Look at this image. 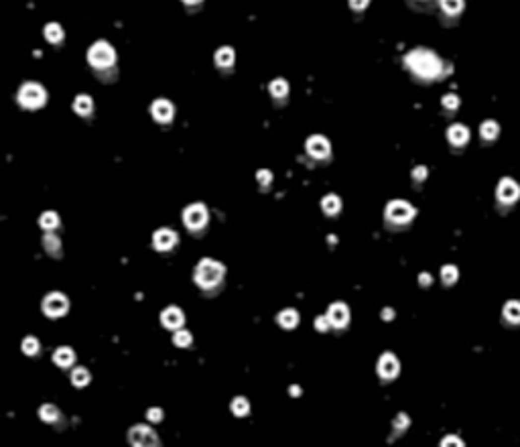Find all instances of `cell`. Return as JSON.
<instances>
[{
    "mask_svg": "<svg viewBox=\"0 0 520 447\" xmlns=\"http://www.w3.org/2000/svg\"><path fill=\"white\" fill-rule=\"evenodd\" d=\"M404 65L406 69L413 73V77L421 83H429V81H439L447 75V65L435 51L419 47L408 51L404 57Z\"/></svg>",
    "mask_w": 520,
    "mask_h": 447,
    "instance_id": "6da1fadb",
    "label": "cell"
},
{
    "mask_svg": "<svg viewBox=\"0 0 520 447\" xmlns=\"http://www.w3.org/2000/svg\"><path fill=\"white\" fill-rule=\"evenodd\" d=\"M224 279H226V266L213 258H201L193 270L195 285L205 293H213V291L222 289Z\"/></svg>",
    "mask_w": 520,
    "mask_h": 447,
    "instance_id": "7a4b0ae2",
    "label": "cell"
},
{
    "mask_svg": "<svg viewBox=\"0 0 520 447\" xmlns=\"http://www.w3.org/2000/svg\"><path fill=\"white\" fill-rule=\"evenodd\" d=\"M417 216V207L404 199H392L384 209V224L388 230H404Z\"/></svg>",
    "mask_w": 520,
    "mask_h": 447,
    "instance_id": "3957f363",
    "label": "cell"
},
{
    "mask_svg": "<svg viewBox=\"0 0 520 447\" xmlns=\"http://www.w3.org/2000/svg\"><path fill=\"white\" fill-rule=\"evenodd\" d=\"M520 199V185L512 177H502L496 187V207L506 214L510 207Z\"/></svg>",
    "mask_w": 520,
    "mask_h": 447,
    "instance_id": "277c9868",
    "label": "cell"
},
{
    "mask_svg": "<svg viewBox=\"0 0 520 447\" xmlns=\"http://www.w3.org/2000/svg\"><path fill=\"white\" fill-rule=\"evenodd\" d=\"M18 102H20V106H25V108L35 110V108H41V106L47 102V94L39 83L27 81L18 90Z\"/></svg>",
    "mask_w": 520,
    "mask_h": 447,
    "instance_id": "5b68a950",
    "label": "cell"
},
{
    "mask_svg": "<svg viewBox=\"0 0 520 447\" xmlns=\"http://www.w3.org/2000/svg\"><path fill=\"white\" fill-rule=\"evenodd\" d=\"M88 61L96 69H106L114 65L116 61V51L112 49L110 43H106V41H98V43L92 45V49L88 51Z\"/></svg>",
    "mask_w": 520,
    "mask_h": 447,
    "instance_id": "8992f818",
    "label": "cell"
},
{
    "mask_svg": "<svg viewBox=\"0 0 520 447\" xmlns=\"http://www.w3.org/2000/svg\"><path fill=\"white\" fill-rule=\"evenodd\" d=\"M376 374H378V380L382 382V384H388V382H392L394 378H398V374H400L398 358L392 352L380 354L378 364H376Z\"/></svg>",
    "mask_w": 520,
    "mask_h": 447,
    "instance_id": "52a82bcc",
    "label": "cell"
},
{
    "mask_svg": "<svg viewBox=\"0 0 520 447\" xmlns=\"http://www.w3.org/2000/svg\"><path fill=\"white\" fill-rule=\"evenodd\" d=\"M207 220H209V214L203 203H191L183 211V224L191 232H201L207 226Z\"/></svg>",
    "mask_w": 520,
    "mask_h": 447,
    "instance_id": "ba28073f",
    "label": "cell"
},
{
    "mask_svg": "<svg viewBox=\"0 0 520 447\" xmlns=\"http://www.w3.org/2000/svg\"><path fill=\"white\" fill-rule=\"evenodd\" d=\"M305 151H307V155H309L313 161H317V163H323V161H329V159H331V144H329L327 138L321 136V134H313V136L307 138Z\"/></svg>",
    "mask_w": 520,
    "mask_h": 447,
    "instance_id": "9c48e42d",
    "label": "cell"
},
{
    "mask_svg": "<svg viewBox=\"0 0 520 447\" xmlns=\"http://www.w3.org/2000/svg\"><path fill=\"white\" fill-rule=\"evenodd\" d=\"M325 317H327V321H329V327L333 331H343L345 327L350 325V307L345 305L343 301H337V303H331L327 307V313H325Z\"/></svg>",
    "mask_w": 520,
    "mask_h": 447,
    "instance_id": "30bf717a",
    "label": "cell"
},
{
    "mask_svg": "<svg viewBox=\"0 0 520 447\" xmlns=\"http://www.w3.org/2000/svg\"><path fill=\"white\" fill-rule=\"evenodd\" d=\"M69 309V301L63 293H49L45 299H43V311L47 317H61Z\"/></svg>",
    "mask_w": 520,
    "mask_h": 447,
    "instance_id": "8fae6325",
    "label": "cell"
},
{
    "mask_svg": "<svg viewBox=\"0 0 520 447\" xmlns=\"http://www.w3.org/2000/svg\"><path fill=\"white\" fill-rule=\"evenodd\" d=\"M177 242H179L177 232L171 230V228H161V230L155 232V236H153V246H155L159 252L173 250V248L177 246Z\"/></svg>",
    "mask_w": 520,
    "mask_h": 447,
    "instance_id": "7c38bea8",
    "label": "cell"
},
{
    "mask_svg": "<svg viewBox=\"0 0 520 447\" xmlns=\"http://www.w3.org/2000/svg\"><path fill=\"white\" fill-rule=\"evenodd\" d=\"M128 441L132 445H157V435L153 429H148L146 425H136V427L130 429Z\"/></svg>",
    "mask_w": 520,
    "mask_h": 447,
    "instance_id": "4fadbf2b",
    "label": "cell"
},
{
    "mask_svg": "<svg viewBox=\"0 0 520 447\" xmlns=\"http://www.w3.org/2000/svg\"><path fill=\"white\" fill-rule=\"evenodd\" d=\"M469 140V130L465 124H451L447 128V142L453 148H463Z\"/></svg>",
    "mask_w": 520,
    "mask_h": 447,
    "instance_id": "5bb4252c",
    "label": "cell"
},
{
    "mask_svg": "<svg viewBox=\"0 0 520 447\" xmlns=\"http://www.w3.org/2000/svg\"><path fill=\"white\" fill-rule=\"evenodd\" d=\"M502 323L506 327H518L520 325V301L512 299L506 301L502 307Z\"/></svg>",
    "mask_w": 520,
    "mask_h": 447,
    "instance_id": "9a60e30c",
    "label": "cell"
},
{
    "mask_svg": "<svg viewBox=\"0 0 520 447\" xmlns=\"http://www.w3.org/2000/svg\"><path fill=\"white\" fill-rule=\"evenodd\" d=\"M161 323L167 329H179L185 323V315H183V311L179 307H167L161 313Z\"/></svg>",
    "mask_w": 520,
    "mask_h": 447,
    "instance_id": "2e32d148",
    "label": "cell"
},
{
    "mask_svg": "<svg viewBox=\"0 0 520 447\" xmlns=\"http://www.w3.org/2000/svg\"><path fill=\"white\" fill-rule=\"evenodd\" d=\"M150 114H153V118L157 122H171L173 120V114H175V110H173V104L169 100H157L153 102V106H150Z\"/></svg>",
    "mask_w": 520,
    "mask_h": 447,
    "instance_id": "e0dca14e",
    "label": "cell"
},
{
    "mask_svg": "<svg viewBox=\"0 0 520 447\" xmlns=\"http://www.w3.org/2000/svg\"><path fill=\"white\" fill-rule=\"evenodd\" d=\"M276 323H278L280 329H287V331L295 329V327L299 325V313H297V309L287 307V309H283V311H278Z\"/></svg>",
    "mask_w": 520,
    "mask_h": 447,
    "instance_id": "ac0fdd59",
    "label": "cell"
},
{
    "mask_svg": "<svg viewBox=\"0 0 520 447\" xmlns=\"http://www.w3.org/2000/svg\"><path fill=\"white\" fill-rule=\"evenodd\" d=\"M268 92H270V96H272L274 102H285L287 96H289V83H287V79H283V77L272 79L270 86H268Z\"/></svg>",
    "mask_w": 520,
    "mask_h": 447,
    "instance_id": "d6986e66",
    "label": "cell"
},
{
    "mask_svg": "<svg viewBox=\"0 0 520 447\" xmlns=\"http://www.w3.org/2000/svg\"><path fill=\"white\" fill-rule=\"evenodd\" d=\"M321 209H323L325 216L333 218V216H337L339 211H341V199H339L335 193H327V195L321 199Z\"/></svg>",
    "mask_w": 520,
    "mask_h": 447,
    "instance_id": "ffe728a7",
    "label": "cell"
},
{
    "mask_svg": "<svg viewBox=\"0 0 520 447\" xmlns=\"http://www.w3.org/2000/svg\"><path fill=\"white\" fill-rule=\"evenodd\" d=\"M500 134V124L496 120H484L482 126H480V138L484 142H494Z\"/></svg>",
    "mask_w": 520,
    "mask_h": 447,
    "instance_id": "44dd1931",
    "label": "cell"
},
{
    "mask_svg": "<svg viewBox=\"0 0 520 447\" xmlns=\"http://www.w3.org/2000/svg\"><path fill=\"white\" fill-rule=\"evenodd\" d=\"M437 2H439V6H441L443 16L457 18V16L463 12V0H437Z\"/></svg>",
    "mask_w": 520,
    "mask_h": 447,
    "instance_id": "7402d4cb",
    "label": "cell"
},
{
    "mask_svg": "<svg viewBox=\"0 0 520 447\" xmlns=\"http://www.w3.org/2000/svg\"><path fill=\"white\" fill-rule=\"evenodd\" d=\"M236 61V55H234V49L232 47H222L215 51V65L222 67V69H230Z\"/></svg>",
    "mask_w": 520,
    "mask_h": 447,
    "instance_id": "603a6c76",
    "label": "cell"
},
{
    "mask_svg": "<svg viewBox=\"0 0 520 447\" xmlns=\"http://www.w3.org/2000/svg\"><path fill=\"white\" fill-rule=\"evenodd\" d=\"M73 360H75L73 350H71V348H65V346L59 348V350H55V354H53V362H55L59 368H69V366L73 364Z\"/></svg>",
    "mask_w": 520,
    "mask_h": 447,
    "instance_id": "cb8c5ba5",
    "label": "cell"
},
{
    "mask_svg": "<svg viewBox=\"0 0 520 447\" xmlns=\"http://www.w3.org/2000/svg\"><path fill=\"white\" fill-rule=\"evenodd\" d=\"M410 427V419L406 413H398L392 421V433H390V441H394L396 437H402V433Z\"/></svg>",
    "mask_w": 520,
    "mask_h": 447,
    "instance_id": "d4e9b609",
    "label": "cell"
},
{
    "mask_svg": "<svg viewBox=\"0 0 520 447\" xmlns=\"http://www.w3.org/2000/svg\"><path fill=\"white\" fill-rule=\"evenodd\" d=\"M92 108H94L92 98H90V96H85V94L77 96L75 102H73V110H75L79 116H88V114L92 112Z\"/></svg>",
    "mask_w": 520,
    "mask_h": 447,
    "instance_id": "484cf974",
    "label": "cell"
},
{
    "mask_svg": "<svg viewBox=\"0 0 520 447\" xmlns=\"http://www.w3.org/2000/svg\"><path fill=\"white\" fill-rule=\"evenodd\" d=\"M230 409H232V413L236 417H246L250 413V402H248L246 396H236L232 400V404H230Z\"/></svg>",
    "mask_w": 520,
    "mask_h": 447,
    "instance_id": "4316f807",
    "label": "cell"
},
{
    "mask_svg": "<svg viewBox=\"0 0 520 447\" xmlns=\"http://www.w3.org/2000/svg\"><path fill=\"white\" fill-rule=\"evenodd\" d=\"M457 276H459L457 266H453V264L441 266V283H443L445 287H451V285L457 283Z\"/></svg>",
    "mask_w": 520,
    "mask_h": 447,
    "instance_id": "83f0119b",
    "label": "cell"
},
{
    "mask_svg": "<svg viewBox=\"0 0 520 447\" xmlns=\"http://www.w3.org/2000/svg\"><path fill=\"white\" fill-rule=\"evenodd\" d=\"M39 224H41V228L45 232H51V230H55L59 226V216L55 214V211H45V214L41 216Z\"/></svg>",
    "mask_w": 520,
    "mask_h": 447,
    "instance_id": "f1b7e54d",
    "label": "cell"
},
{
    "mask_svg": "<svg viewBox=\"0 0 520 447\" xmlns=\"http://www.w3.org/2000/svg\"><path fill=\"white\" fill-rule=\"evenodd\" d=\"M191 342H193V335H191L187 329H183V327L175 329V335H173V344H175L177 348H187V346H191Z\"/></svg>",
    "mask_w": 520,
    "mask_h": 447,
    "instance_id": "f546056e",
    "label": "cell"
},
{
    "mask_svg": "<svg viewBox=\"0 0 520 447\" xmlns=\"http://www.w3.org/2000/svg\"><path fill=\"white\" fill-rule=\"evenodd\" d=\"M41 419L45 421V423H57V419L61 417L59 415V409L55 407V404H43L41 411H39Z\"/></svg>",
    "mask_w": 520,
    "mask_h": 447,
    "instance_id": "4dcf8cb0",
    "label": "cell"
},
{
    "mask_svg": "<svg viewBox=\"0 0 520 447\" xmlns=\"http://www.w3.org/2000/svg\"><path fill=\"white\" fill-rule=\"evenodd\" d=\"M43 246H45V250L51 254V256H57V254L61 252V240L57 236H53V234L49 232L45 238H43Z\"/></svg>",
    "mask_w": 520,
    "mask_h": 447,
    "instance_id": "1f68e13d",
    "label": "cell"
},
{
    "mask_svg": "<svg viewBox=\"0 0 520 447\" xmlns=\"http://www.w3.org/2000/svg\"><path fill=\"white\" fill-rule=\"evenodd\" d=\"M45 39L49 41V43H59V41L63 39V29L57 25V23H51L45 27Z\"/></svg>",
    "mask_w": 520,
    "mask_h": 447,
    "instance_id": "d6a6232c",
    "label": "cell"
},
{
    "mask_svg": "<svg viewBox=\"0 0 520 447\" xmlns=\"http://www.w3.org/2000/svg\"><path fill=\"white\" fill-rule=\"evenodd\" d=\"M71 382H73L77 388H81V386L88 384V382H90V372H88V368H75L73 374H71Z\"/></svg>",
    "mask_w": 520,
    "mask_h": 447,
    "instance_id": "836d02e7",
    "label": "cell"
},
{
    "mask_svg": "<svg viewBox=\"0 0 520 447\" xmlns=\"http://www.w3.org/2000/svg\"><path fill=\"white\" fill-rule=\"evenodd\" d=\"M441 106L447 110V112H455L459 108V98L455 96V94H445L443 100H441Z\"/></svg>",
    "mask_w": 520,
    "mask_h": 447,
    "instance_id": "e575fe53",
    "label": "cell"
},
{
    "mask_svg": "<svg viewBox=\"0 0 520 447\" xmlns=\"http://www.w3.org/2000/svg\"><path fill=\"white\" fill-rule=\"evenodd\" d=\"M23 352L27 356H37L39 354V339L37 337H25V342H23Z\"/></svg>",
    "mask_w": 520,
    "mask_h": 447,
    "instance_id": "d590c367",
    "label": "cell"
},
{
    "mask_svg": "<svg viewBox=\"0 0 520 447\" xmlns=\"http://www.w3.org/2000/svg\"><path fill=\"white\" fill-rule=\"evenodd\" d=\"M256 179H258L260 187L266 189V187H270V183H272V173L266 171V169H262V171H258V173H256Z\"/></svg>",
    "mask_w": 520,
    "mask_h": 447,
    "instance_id": "8d00e7d4",
    "label": "cell"
},
{
    "mask_svg": "<svg viewBox=\"0 0 520 447\" xmlns=\"http://www.w3.org/2000/svg\"><path fill=\"white\" fill-rule=\"evenodd\" d=\"M435 2L437 0H408V4L415 6L417 10H429V8L435 6Z\"/></svg>",
    "mask_w": 520,
    "mask_h": 447,
    "instance_id": "74e56055",
    "label": "cell"
},
{
    "mask_svg": "<svg viewBox=\"0 0 520 447\" xmlns=\"http://www.w3.org/2000/svg\"><path fill=\"white\" fill-rule=\"evenodd\" d=\"M413 183H423L425 179H427V167L425 165H419V167H415L413 169Z\"/></svg>",
    "mask_w": 520,
    "mask_h": 447,
    "instance_id": "f35d334b",
    "label": "cell"
},
{
    "mask_svg": "<svg viewBox=\"0 0 520 447\" xmlns=\"http://www.w3.org/2000/svg\"><path fill=\"white\" fill-rule=\"evenodd\" d=\"M315 329H317V331H321V333H325V331H329L331 327H329V321H327V317H325V315H319V317H315Z\"/></svg>",
    "mask_w": 520,
    "mask_h": 447,
    "instance_id": "ab89813d",
    "label": "cell"
},
{
    "mask_svg": "<svg viewBox=\"0 0 520 447\" xmlns=\"http://www.w3.org/2000/svg\"><path fill=\"white\" fill-rule=\"evenodd\" d=\"M146 419H148L150 423H159V421L163 419V411L157 409V407H155V409H148V411H146Z\"/></svg>",
    "mask_w": 520,
    "mask_h": 447,
    "instance_id": "60d3db41",
    "label": "cell"
},
{
    "mask_svg": "<svg viewBox=\"0 0 520 447\" xmlns=\"http://www.w3.org/2000/svg\"><path fill=\"white\" fill-rule=\"evenodd\" d=\"M368 4H370V0H350V6H352L356 12H362Z\"/></svg>",
    "mask_w": 520,
    "mask_h": 447,
    "instance_id": "b9f144b4",
    "label": "cell"
},
{
    "mask_svg": "<svg viewBox=\"0 0 520 447\" xmlns=\"http://www.w3.org/2000/svg\"><path fill=\"white\" fill-rule=\"evenodd\" d=\"M419 285H421L423 289L431 287V285H433V276H431L429 272H421V274H419Z\"/></svg>",
    "mask_w": 520,
    "mask_h": 447,
    "instance_id": "7bdbcfd3",
    "label": "cell"
},
{
    "mask_svg": "<svg viewBox=\"0 0 520 447\" xmlns=\"http://www.w3.org/2000/svg\"><path fill=\"white\" fill-rule=\"evenodd\" d=\"M380 317L384 319V321H390V319H394V309H392V307H384L382 313H380Z\"/></svg>",
    "mask_w": 520,
    "mask_h": 447,
    "instance_id": "ee69618b",
    "label": "cell"
},
{
    "mask_svg": "<svg viewBox=\"0 0 520 447\" xmlns=\"http://www.w3.org/2000/svg\"><path fill=\"white\" fill-rule=\"evenodd\" d=\"M447 443H455V445H463V441H461L459 437H455V435H445V437H443V441H441V445H447Z\"/></svg>",
    "mask_w": 520,
    "mask_h": 447,
    "instance_id": "f6af8a7d",
    "label": "cell"
},
{
    "mask_svg": "<svg viewBox=\"0 0 520 447\" xmlns=\"http://www.w3.org/2000/svg\"><path fill=\"white\" fill-rule=\"evenodd\" d=\"M303 390H301V386H297V384H293L291 386V396H299Z\"/></svg>",
    "mask_w": 520,
    "mask_h": 447,
    "instance_id": "bcb514c9",
    "label": "cell"
},
{
    "mask_svg": "<svg viewBox=\"0 0 520 447\" xmlns=\"http://www.w3.org/2000/svg\"><path fill=\"white\" fill-rule=\"evenodd\" d=\"M183 2H185V4H199L201 0H183Z\"/></svg>",
    "mask_w": 520,
    "mask_h": 447,
    "instance_id": "7dc6e473",
    "label": "cell"
}]
</instances>
